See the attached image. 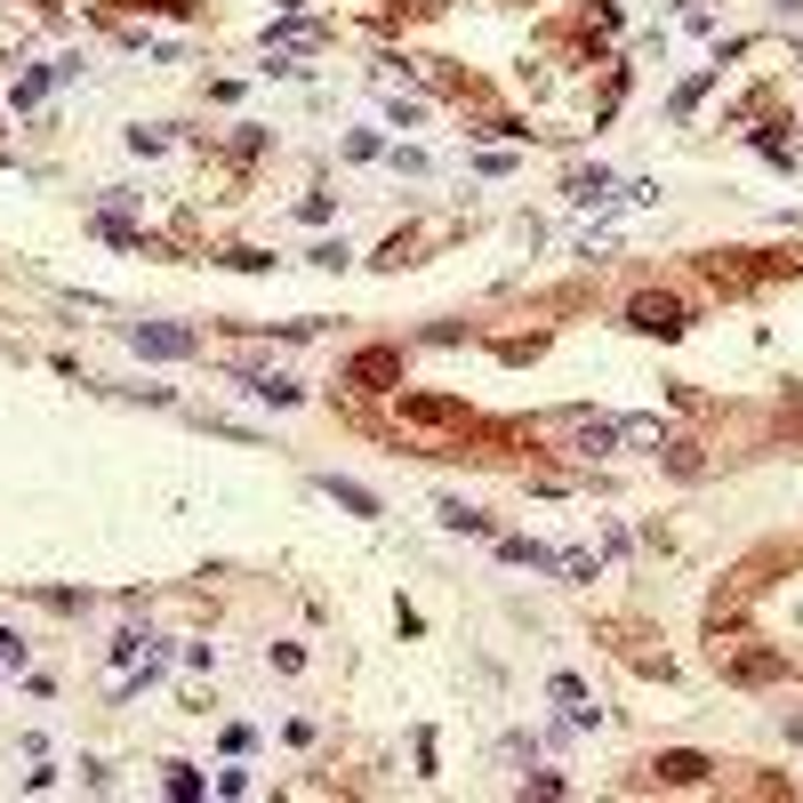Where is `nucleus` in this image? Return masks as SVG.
Here are the masks:
<instances>
[{
	"mask_svg": "<svg viewBox=\"0 0 803 803\" xmlns=\"http://www.w3.org/2000/svg\"><path fill=\"white\" fill-rule=\"evenodd\" d=\"M435 514H442V530H466V539H482V530H490V523H482V514L466 506V499H442Z\"/></svg>",
	"mask_w": 803,
	"mask_h": 803,
	"instance_id": "39448f33",
	"label": "nucleus"
},
{
	"mask_svg": "<svg viewBox=\"0 0 803 803\" xmlns=\"http://www.w3.org/2000/svg\"><path fill=\"white\" fill-rule=\"evenodd\" d=\"M0 658H16V667H25V643H16L9 627H0Z\"/></svg>",
	"mask_w": 803,
	"mask_h": 803,
	"instance_id": "9d476101",
	"label": "nucleus"
},
{
	"mask_svg": "<svg viewBox=\"0 0 803 803\" xmlns=\"http://www.w3.org/2000/svg\"><path fill=\"white\" fill-rule=\"evenodd\" d=\"M499 563H530V570H539V563H554V554L530 547V539H499Z\"/></svg>",
	"mask_w": 803,
	"mask_h": 803,
	"instance_id": "6e6552de",
	"label": "nucleus"
},
{
	"mask_svg": "<svg viewBox=\"0 0 803 803\" xmlns=\"http://www.w3.org/2000/svg\"><path fill=\"white\" fill-rule=\"evenodd\" d=\"M129 346L146 362H185V354H201V338L193 329H177V322H129Z\"/></svg>",
	"mask_w": 803,
	"mask_h": 803,
	"instance_id": "f257e3e1",
	"label": "nucleus"
},
{
	"mask_svg": "<svg viewBox=\"0 0 803 803\" xmlns=\"http://www.w3.org/2000/svg\"><path fill=\"white\" fill-rule=\"evenodd\" d=\"M250 394H258V402H281V410H290V402L305 394V386H298V378H281V369H250Z\"/></svg>",
	"mask_w": 803,
	"mask_h": 803,
	"instance_id": "20e7f679",
	"label": "nucleus"
},
{
	"mask_svg": "<svg viewBox=\"0 0 803 803\" xmlns=\"http://www.w3.org/2000/svg\"><path fill=\"white\" fill-rule=\"evenodd\" d=\"M627 329H643V338H683V305H675V298H635Z\"/></svg>",
	"mask_w": 803,
	"mask_h": 803,
	"instance_id": "f03ea898",
	"label": "nucleus"
},
{
	"mask_svg": "<svg viewBox=\"0 0 803 803\" xmlns=\"http://www.w3.org/2000/svg\"><path fill=\"white\" fill-rule=\"evenodd\" d=\"M731 675H739V683H764V675H779V658H771V651H739Z\"/></svg>",
	"mask_w": 803,
	"mask_h": 803,
	"instance_id": "0eeeda50",
	"label": "nucleus"
},
{
	"mask_svg": "<svg viewBox=\"0 0 803 803\" xmlns=\"http://www.w3.org/2000/svg\"><path fill=\"white\" fill-rule=\"evenodd\" d=\"M658 779H675V788H691V779H707V755H658Z\"/></svg>",
	"mask_w": 803,
	"mask_h": 803,
	"instance_id": "423d86ee",
	"label": "nucleus"
},
{
	"mask_svg": "<svg viewBox=\"0 0 803 803\" xmlns=\"http://www.w3.org/2000/svg\"><path fill=\"white\" fill-rule=\"evenodd\" d=\"M570 201H611V177L603 170H579V177H570Z\"/></svg>",
	"mask_w": 803,
	"mask_h": 803,
	"instance_id": "1a4fd4ad",
	"label": "nucleus"
},
{
	"mask_svg": "<svg viewBox=\"0 0 803 803\" xmlns=\"http://www.w3.org/2000/svg\"><path fill=\"white\" fill-rule=\"evenodd\" d=\"M322 499H338L346 514H362V523H378V490H362V482H346V475H322Z\"/></svg>",
	"mask_w": 803,
	"mask_h": 803,
	"instance_id": "7ed1b4c3",
	"label": "nucleus"
}]
</instances>
